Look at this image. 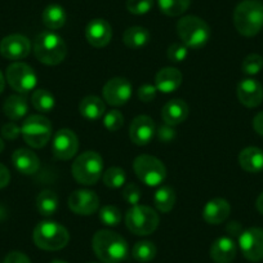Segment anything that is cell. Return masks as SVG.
<instances>
[{"label": "cell", "mask_w": 263, "mask_h": 263, "mask_svg": "<svg viewBox=\"0 0 263 263\" xmlns=\"http://www.w3.org/2000/svg\"><path fill=\"white\" fill-rule=\"evenodd\" d=\"M6 80L11 88L21 95L31 92L37 84L36 72L31 66L24 62H13L6 71Z\"/></svg>", "instance_id": "cell-10"}, {"label": "cell", "mask_w": 263, "mask_h": 263, "mask_svg": "<svg viewBox=\"0 0 263 263\" xmlns=\"http://www.w3.org/2000/svg\"><path fill=\"white\" fill-rule=\"evenodd\" d=\"M159 214L147 205H133L125 214V224L130 232L138 236L153 234L159 226Z\"/></svg>", "instance_id": "cell-7"}, {"label": "cell", "mask_w": 263, "mask_h": 263, "mask_svg": "<svg viewBox=\"0 0 263 263\" xmlns=\"http://www.w3.org/2000/svg\"><path fill=\"white\" fill-rule=\"evenodd\" d=\"M69 208L79 216H92L100 209V197L90 190H77L69 196Z\"/></svg>", "instance_id": "cell-15"}, {"label": "cell", "mask_w": 263, "mask_h": 263, "mask_svg": "<svg viewBox=\"0 0 263 263\" xmlns=\"http://www.w3.org/2000/svg\"><path fill=\"white\" fill-rule=\"evenodd\" d=\"M98 218L105 226L116 227L121 222V212L115 205H103L100 209Z\"/></svg>", "instance_id": "cell-35"}, {"label": "cell", "mask_w": 263, "mask_h": 263, "mask_svg": "<svg viewBox=\"0 0 263 263\" xmlns=\"http://www.w3.org/2000/svg\"><path fill=\"white\" fill-rule=\"evenodd\" d=\"M263 69V57L262 55L257 54V53H252L248 54L244 58L241 63V70L244 74L247 75H257L262 71Z\"/></svg>", "instance_id": "cell-36"}, {"label": "cell", "mask_w": 263, "mask_h": 263, "mask_svg": "<svg viewBox=\"0 0 263 263\" xmlns=\"http://www.w3.org/2000/svg\"><path fill=\"white\" fill-rule=\"evenodd\" d=\"M187 54H189V48L183 44V43H173L169 45L168 50H166V55L171 62L178 63L186 60Z\"/></svg>", "instance_id": "cell-39"}, {"label": "cell", "mask_w": 263, "mask_h": 263, "mask_svg": "<svg viewBox=\"0 0 263 263\" xmlns=\"http://www.w3.org/2000/svg\"><path fill=\"white\" fill-rule=\"evenodd\" d=\"M239 247L242 255L250 262L263 259V229L250 227L239 236Z\"/></svg>", "instance_id": "cell-11"}, {"label": "cell", "mask_w": 263, "mask_h": 263, "mask_svg": "<svg viewBox=\"0 0 263 263\" xmlns=\"http://www.w3.org/2000/svg\"><path fill=\"white\" fill-rule=\"evenodd\" d=\"M121 196H123L124 201L128 203L129 205H138L141 201V190L137 184L128 183L124 186L123 191H121Z\"/></svg>", "instance_id": "cell-40"}, {"label": "cell", "mask_w": 263, "mask_h": 263, "mask_svg": "<svg viewBox=\"0 0 263 263\" xmlns=\"http://www.w3.org/2000/svg\"><path fill=\"white\" fill-rule=\"evenodd\" d=\"M79 150V140L71 129H61L54 135L52 154L57 160H70Z\"/></svg>", "instance_id": "cell-12"}, {"label": "cell", "mask_w": 263, "mask_h": 263, "mask_svg": "<svg viewBox=\"0 0 263 263\" xmlns=\"http://www.w3.org/2000/svg\"><path fill=\"white\" fill-rule=\"evenodd\" d=\"M21 135L30 147L42 148L52 137V124L40 114L30 115L22 123Z\"/></svg>", "instance_id": "cell-8"}, {"label": "cell", "mask_w": 263, "mask_h": 263, "mask_svg": "<svg viewBox=\"0 0 263 263\" xmlns=\"http://www.w3.org/2000/svg\"><path fill=\"white\" fill-rule=\"evenodd\" d=\"M154 205L161 213H169L176 205V192L171 186H161L154 195Z\"/></svg>", "instance_id": "cell-30"}, {"label": "cell", "mask_w": 263, "mask_h": 263, "mask_svg": "<svg viewBox=\"0 0 263 263\" xmlns=\"http://www.w3.org/2000/svg\"><path fill=\"white\" fill-rule=\"evenodd\" d=\"M3 150H4V142L3 140L0 138V153H3Z\"/></svg>", "instance_id": "cell-50"}, {"label": "cell", "mask_w": 263, "mask_h": 263, "mask_svg": "<svg viewBox=\"0 0 263 263\" xmlns=\"http://www.w3.org/2000/svg\"><path fill=\"white\" fill-rule=\"evenodd\" d=\"M102 181L108 189H120L126 182L125 171L119 166H111L102 174Z\"/></svg>", "instance_id": "cell-34"}, {"label": "cell", "mask_w": 263, "mask_h": 263, "mask_svg": "<svg viewBox=\"0 0 263 263\" xmlns=\"http://www.w3.org/2000/svg\"><path fill=\"white\" fill-rule=\"evenodd\" d=\"M156 135V126L150 116L140 115L133 119L129 126V137L137 146H146Z\"/></svg>", "instance_id": "cell-16"}, {"label": "cell", "mask_w": 263, "mask_h": 263, "mask_svg": "<svg viewBox=\"0 0 263 263\" xmlns=\"http://www.w3.org/2000/svg\"><path fill=\"white\" fill-rule=\"evenodd\" d=\"M58 206H60V200L57 194L52 190H44L37 195L36 208L43 217L54 216L58 211Z\"/></svg>", "instance_id": "cell-28"}, {"label": "cell", "mask_w": 263, "mask_h": 263, "mask_svg": "<svg viewBox=\"0 0 263 263\" xmlns=\"http://www.w3.org/2000/svg\"><path fill=\"white\" fill-rule=\"evenodd\" d=\"M21 135V126L17 125L14 121H9V123L4 124L2 126V136H3L6 140L13 141L16 138H18V136Z\"/></svg>", "instance_id": "cell-42"}, {"label": "cell", "mask_w": 263, "mask_h": 263, "mask_svg": "<svg viewBox=\"0 0 263 263\" xmlns=\"http://www.w3.org/2000/svg\"><path fill=\"white\" fill-rule=\"evenodd\" d=\"M156 136H158V140L163 143H169L176 138V129L174 126L168 125V124H164L156 132Z\"/></svg>", "instance_id": "cell-43"}, {"label": "cell", "mask_w": 263, "mask_h": 263, "mask_svg": "<svg viewBox=\"0 0 263 263\" xmlns=\"http://www.w3.org/2000/svg\"><path fill=\"white\" fill-rule=\"evenodd\" d=\"M154 6V0H128L126 2V9L132 14L141 16L151 11Z\"/></svg>", "instance_id": "cell-38"}, {"label": "cell", "mask_w": 263, "mask_h": 263, "mask_svg": "<svg viewBox=\"0 0 263 263\" xmlns=\"http://www.w3.org/2000/svg\"><path fill=\"white\" fill-rule=\"evenodd\" d=\"M35 245L43 250L55 252L69 244L70 234L62 224L53 221H43L37 223L32 234Z\"/></svg>", "instance_id": "cell-5"}, {"label": "cell", "mask_w": 263, "mask_h": 263, "mask_svg": "<svg viewBox=\"0 0 263 263\" xmlns=\"http://www.w3.org/2000/svg\"><path fill=\"white\" fill-rule=\"evenodd\" d=\"M31 52V43L21 34H12L0 42V54L9 61L18 62Z\"/></svg>", "instance_id": "cell-14"}, {"label": "cell", "mask_w": 263, "mask_h": 263, "mask_svg": "<svg viewBox=\"0 0 263 263\" xmlns=\"http://www.w3.org/2000/svg\"><path fill=\"white\" fill-rule=\"evenodd\" d=\"M156 93H158V89H156L155 85L143 84L141 85L140 89H138V98H140L142 102H153L156 97Z\"/></svg>", "instance_id": "cell-41"}, {"label": "cell", "mask_w": 263, "mask_h": 263, "mask_svg": "<svg viewBox=\"0 0 263 263\" xmlns=\"http://www.w3.org/2000/svg\"><path fill=\"white\" fill-rule=\"evenodd\" d=\"M189 116V106L182 100H172L164 105L161 118L164 124L176 126L183 123Z\"/></svg>", "instance_id": "cell-23"}, {"label": "cell", "mask_w": 263, "mask_h": 263, "mask_svg": "<svg viewBox=\"0 0 263 263\" xmlns=\"http://www.w3.org/2000/svg\"><path fill=\"white\" fill-rule=\"evenodd\" d=\"M239 164L248 173H260L263 171V150L259 147H245L239 154Z\"/></svg>", "instance_id": "cell-24"}, {"label": "cell", "mask_w": 263, "mask_h": 263, "mask_svg": "<svg viewBox=\"0 0 263 263\" xmlns=\"http://www.w3.org/2000/svg\"><path fill=\"white\" fill-rule=\"evenodd\" d=\"M124 116L119 110H111L103 115V125L110 132H116L123 126Z\"/></svg>", "instance_id": "cell-37"}, {"label": "cell", "mask_w": 263, "mask_h": 263, "mask_svg": "<svg viewBox=\"0 0 263 263\" xmlns=\"http://www.w3.org/2000/svg\"><path fill=\"white\" fill-rule=\"evenodd\" d=\"M132 255L138 262H150L156 257V247L154 242L142 240V241L136 242V245L132 249Z\"/></svg>", "instance_id": "cell-33"}, {"label": "cell", "mask_w": 263, "mask_h": 263, "mask_svg": "<svg viewBox=\"0 0 263 263\" xmlns=\"http://www.w3.org/2000/svg\"><path fill=\"white\" fill-rule=\"evenodd\" d=\"M123 42L130 49H141L150 42V31L142 26H132L124 31Z\"/></svg>", "instance_id": "cell-27"}, {"label": "cell", "mask_w": 263, "mask_h": 263, "mask_svg": "<svg viewBox=\"0 0 263 263\" xmlns=\"http://www.w3.org/2000/svg\"><path fill=\"white\" fill-rule=\"evenodd\" d=\"M234 25L242 36H255L263 29V3L244 0L237 4L234 11Z\"/></svg>", "instance_id": "cell-2"}, {"label": "cell", "mask_w": 263, "mask_h": 263, "mask_svg": "<svg viewBox=\"0 0 263 263\" xmlns=\"http://www.w3.org/2000/svg\"><path fill=\"white\" fill-rule=\"evenodd\" d=\"M66 18L67 16H66L65 9L58 4H50L43 12V24L50 31L63 27V25L66 24Z\"/></svg>", "instance_id": "cell-29"}, {"label": "cell", "mask_w": 263, "mask_h": 263, "mask_svg": "<svg viewBox=\"0 0 263 263\" xmlns=\"http://www.w3.org/2000/svg\"><path fill=\"white\" fill-rule=\"evenodd\" d=\"M34 53L39 62L48 66L60 65L67 54V45L65 40L55 32L43 31L35 37Z\"/></svg>", "instance_id": "cell-3"}, {"label": "cell", "mask_w": 263, "mask_h": 263, "mask_svg": "<svg viewBox=\"0 0 263 263\" xmlns=\"http://www.w3.org/2000/svg\"><path fill=\"white\" fill-rule=\"evenodd\" d=\"M31 103L40 114H48L54 108L55 101L49 90L36 89L31 96Z\"/></svg>", "instance_id": "cell-31"}, {"label": "cell", "mask_w": 263, "mask_h": 263, "mask_svg": "<svg viewBox=\"0 0 263 263\" xmlns=\"http://www.w3.org/2000/svg\"><path fill=\"white\" fill-rule=\"evenodd\" d=\"M2 214L3 213H2V209H0V218H2Z\"/></svg>", "instance_id": "cell-52"}, {"label": "cell", "mask_w": 263, "mask_h": 263, "mask_svg": "<svg viewBox=\"0 0 263 263\" xmlns=\"http://www.w3.org/2000/svg\"><path fill=\"white\" fill-rule=\"evenodd\" d=\"M182 72L176 67H164V69L159 70L158 74L155 77V87L158 92L165 93H173L181 87L182 84Z\"/></svg>", "instance_id": "cell-20"}, {"label": "cell", "mask_w": 263, "mask_h": 263, "mask_svg": "<svg viewBox=\"0 0 263 263\" xmlns=\"http://www.w3.org/2000/svg\"><path fill=\"white\" fill-rule=\"evenodd\" d=\"M3 111L6 116H8L12 121L21 120L24 116H26L27 111H29L27 100L24 96L20 95L9 96L4 102Z\"/></svg>", "instance_id": "cell-26"}, {"label": "cell", "mask_w": 263, "mask_h": 263, "mask_svg": "<svg viewBox=\"0 0 263 263\" xmlns=\"http://www.w3.org/2000/svg\"><path fill=\"white\" fill-rule=\"evenodd\" d=\"M111 37H112V27L106 20L96 18L87 25L85 39L92 47H106L111 42Z\"/></svg>", "instance_id": "cell-18"}, {"label": "cell", "mask_w": 263, "mask_h": 263, "mask_svg": "<svg viewBox=\"0 0 263 263\" xmlns=\"http://www.w3.org/2000/svg\"><path fill=\"white\" fill-rule=\"evenodd\" d=\"M9 181H11V173H9L8 168L0 163V189L8 186Z\"/></svg>", "instance_id": "cell-45"}, {"label": "cell", "mask_w": 263, "mask_h": 263, "mask_svg": "<svg viewBox=\"0 0 263 263\" xmlns=\"http://www.w3.org/2000/svg\"><path fill=\"white\" fill-rule=\"evenodd\" d=\"M71 171L78 183L84 186L96 184L103 174L102 156L96 151H85L75 159Z\"/></svg>", "instance_id": "cell-6"}, {"label": "cell", "mask_w": 263, "mask_h": 263, "mask_svg": "<svg viewBox=\"0 0 263 263\" xmlns=\"http://www.w3.org/2000/svg\"><path fill=\"white\" fill-rule=\"evenodd\" d=\"M226 230L230 235H236V236H240L242 232L241 224L237 223V222H231V223H229Z\"/></svg>", "instance_id": "cell-47"}, {"label": "cell", "mask_w": 263, "mask_h": 263, "mask_svg": "<svg viewBox=\"0 0 263 263\" xmlns=\"http://www.w3.org/2000/svg\"><path fill=\"white\" fill-rule=\"evenodd\" d=\"M79 112L87 120H100L106 114V105L97 96H87L80 101Z\"/></svg>", "instance_id": "cell-25"}, {"label": "cell", "mask_w": 263, "mask_h": 263, "mask_svg": "<svg viewBox=\"0 0 263 263\" xmlns=\"http://www.w3.org/2000/svg\"><path fill=\"white\" fill-rule=\"evenodd\" d=\"M191 0H158L161 13L169 17H178L189 9Z\"/></svg>", "instance_id": "cell-32"}, {"label": "cell", "mask_w": 263, "mask_h": 263, "mask_svg": "<svg viewBox=\"0 0 263 263\" xmlns=\"http://www.w3.org/2000/svg\"><path fill=\"white\" fill-rule=\"evenodd\" d=\"M255 206H257V211L259 212L263 216V192L257 197V201H255Z\"/></svg>", "instance_id": "cell-48"}, {"label": "cell", "mask_w": 263, "mask_h": 263, "mask_svg": "<svg viewBox=\"0 0 263 263\" xmlns=\"http://www.w3.org/2000/svg\"><path fill=\"white\" fill-rule=\"evenodd\" d=\"M50 263H66V262L65 260H61V259H54V260H52Z\"/></svg>", "instance_id": "cell-51"}, {"label": "cell", "mask_w": 263, "mask_h": 263, "mask_svg": "<svg viewBox=\"0 0 263 263\" xmlns=\"http://www.w3.org/2000/svg\"><path fill=\"white\" fill-rule=\"evenodd\" d=\"M253 128L258 135L263 137V111L258 112L253 119Z\"/></svg>", "instance_id": "cell-46"}, {"label": "cell", "mask_w": 263, "mask_h": 263, "mask_svg": "<svg viewBox=\"0 0 263 263\" xmlns=\"http://www.w3.org/2000/svg\"><path fill=\"white\" fill-rule=\"evenodd\" d=\"M133 171L142 183L148 187L160 186L166 178L163 161L151 155H140L133 161Z\"/></svg>", "instance_id": "cell-9"}, {"label": "cell", "mask_w": 263, "mask_h": 263, "mask_svg": "<svg viewBox=\"0 0 263 263\" xmlns=\"http://www.w3.org/2000/svg\"><path fill=\"white\" fill-rule=\"evenodd\" d=\"M4 87H6V78H4V75L0 71V95L3 93Z\"/></svg>", "instance_id": "cell-49"}, {"label": "cell", "mask_w": 263, "mask_h": 263, "mask_svg": "<svg viewBox=\"0 0 263 263\" xmlns=\"http://www.w3.org/2000/svg\"><path fill=\"white\" fill-rule=\"evenodd\" d=\"M92 247L103 263H120L128 258L129 247L123 236L111 230H100L92 239Z\"/></svg>", "instance_id": "cell-1"}, {"label": "cell", "mask_w": 263, "mask_h": 263, "mask_svg": "<svg viewBox=\"0 0 263 263\" xmlns=\"http://www.w3.org/2000/svg\"><path fill=\"white\" fill-rule=\"evenodd\" d=\"M3 263H31L30 258L21 252H12L6 257Z\"/></svg>", "instance_id": "cell-44"}, {"label": "cell", "mask_w": 263, "mask_h": 263, "mask_svg": "<svg viewBox=\"0 0 263 263\" xmlns=\"http://www.w3.org/2000/svg\"><path fill=\"white\" fill-rule=\"evenodd\" d=\"M14 168L24 176H32L39 171L40 160L34 151L29 148H18L12 155Z\"/></svg>", "instance_id": "cell-21"}, {"label": "cell", "mask_w": 263, "mask_h": 263, "mask_svg": "<svg viewBox=\"0 0 263 263\" xmlns=\"http://www.w3.org/2000/svg\"><path fill=\"white\" fill-rule=\"evenodd\" d=\"M231 213V206L226 199L216 197L204 205L203 219L209 224H219L226 221Z\"/></svg>", "instance_id": "cell-19"}, {"label": "cell", "mask_w": 263, "mask_h": 263, "mask_svg": "<svg viewBox=\"0 0 263 263\" xmlns=\"http://www.w3.org/2000/svg\"><path fill=\"white\" fill-rule=\"evenodd\" d=\"M236 96L240 103L245 107H257L263 101V87L259 82L252 78L242 79L237 84Z\"/></svg>", "instance_id": "cell-17"}, {"label": "cell", "mask_w": 263, "mask_h": 263, "mask_svg": "<svg viewBox=\"0 0 263 263\" xmlns=\"http://www.w3.org/2000/svg\"><path fill=\"white\" fill-rule=\"evenodd\" d=\"M133 87L125 78H112L105 84L102 90L103 100L111 106H123L130 100Z\"/></svg>", "instance_id": "cell-13"}, {"label": "cell", "mask_w": 263, "mask_h": 263, "mask_svg": "<svg viewBox=\"0 0 263 263\" xmlns=\"http://www.w3.org/2000/svg\"><path fill=\"white\" fill-rule=\"evenodd\" d=\"M177 34L187 48L201 49L211 39V27L196 16H186L177 24Z\"/></svg>", "instance_id": "cell-4"}, {"label": "cell", "mask_w": 263, "mask_h": 263, "mask_svg": "<svg viewBox=\"0 0 263 263\" xmlns=\"http://www.w3.org/2000/svg\"><path fill=\"white\" fill-rule=\"evenodd\" d=\"M236 253V242L230 236L218 237L211 248V258L216 263H230L235 259Z\"/></svg>", "instance_id": "cell-22"}]
</instances>
